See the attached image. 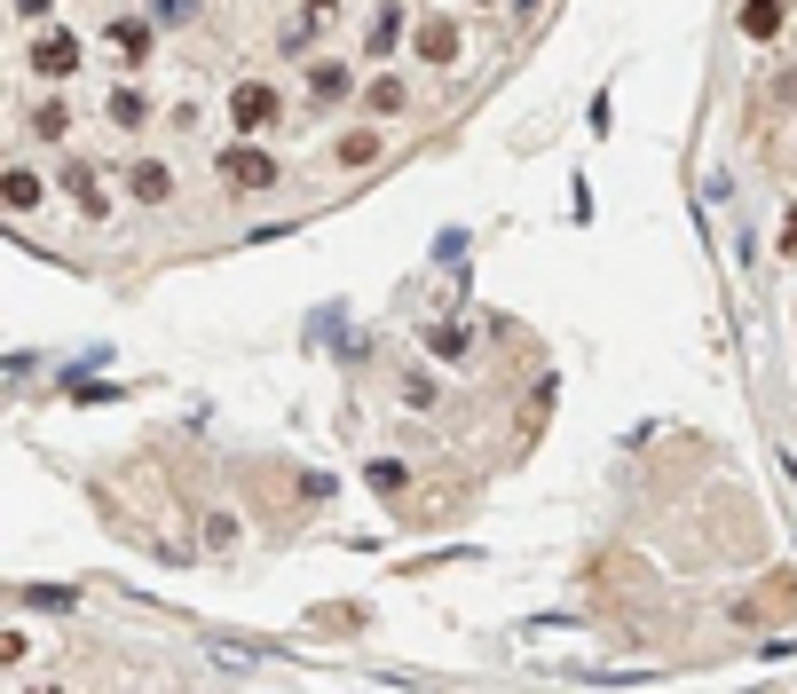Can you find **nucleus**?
<instances>
[{"label": "nucleus", "instance_id": "nucleus-1", "mask_svg": "<svg viewBox=\"0 0 797 694\" xmlns=\"http://www.w3.org/2000/svg\"><path fill=\"white\" fill-rule=\"evenodd\" d=\"M214 174H222V190H229V198H260V190H277V158L260 150L253 135L222 142V150H214Z\"/></svg>", "mask_w": 797, "mask_h": 694}, {"label": "nucleus", "instance_id": "nucleus-2", "mask_svg": "<svg viewBox=\"0 0 797 694\" xmlns=\"http://www.w3.org/2000/svg\"><path fill=\"white\" fill-rule=\"evenodd\" d=\"M277 111H285V96H277L269 79H237V87H229V127H237V135H269Z\"/></svg>", "mask_w": 797, "mask_h": 694}, {"label": "nucleus", "instance_id": "nucleus-3", "mask_svg": "<svg viewBox=\"0 0 797 694\" xmlns=\"http://www.w3.org/2000/svg\"><path fill=\"white\" fill-rule=\"evenodd\" d=\"M347 96H364L356 71H347L340 56H316V63H308V103H316V111H332V103H347Z\"/></svg>", "mask_w": 797, "mask_h": 694}, {"label": "nucleus", "instance_id": "nucleus-4", "mask_svg": "<svg viewBox=\"0 0 797 694\" xmlns=\"http://www.w3.org/2000/svg\"><path fill=\"white\" fill-rule=\"evenodd\" d=\"M411 56H419L426 71H451V63H459V24H451V17H426V24L411 32Z\"/></svg>", "mask_w": 797, "mask_h": 694}, {"label": "nucleus", "instance_id": "nucleus-5", "mask_svg": "<svg viewBox=\"0 0 797 694\" xmlns=\"http://www.w3.org/2000/svg\"><path fill=\"white\" fill-rule=\"evenodd\" d=\"M56 190H71L79 221H111V198H104V182H96V174H87L79 158H63V174H56Z\"/></svg>", "mask_w": 797, "mask_h": 694}, {"label": "nucleus", "instance_id": "nucleus-6", "mask_svg": "<svg viewBox=\"0 0 797 694\" xmlns=\"http://www.w3.org/2000/svg\"><path fill=\"white\" fill-rule=\"evenodd\" d=\"M127 198L135 206H174V166L166 158H135L127 166Z\"/></svg>", "mask_w": 797, "mask_h": 694}, {"label": "nucleus", "instance_id": "nucleus-7", "mask_svg": "<svg viewBox=\"0 0 797 694\" xmlns=\"http://www.w3.org/2000/svg\"><path fill=\"white\" fill-rule=\"evenodd\" d=\"M104 32H111L119 63H150V48H158V17H111Z\"/></svg>", "mask_w": 797, "mask_h": 694}, {"label": "nucleus", "instance_id": "nucleus-8", "mask_svg": "<svg viewBox=\"0 0 797 694\" xmlns=\"http://www.w3.org/2000/svg\"><path fill=\"white\" fill-rule=\"evenodd\" d=\"M79 71V40L71 32H40L32 40V79H71Z\"/></svg>", "mask_w": 797, "mask_h": 694}, {"label": "nucleus", "instance_id": "nucleus-9", "mask_svg": "<svg viewBox=\"0 0 797 694\" xmlns=\"http://www.w3.org/2000/svg\"><path fill=\"white\" fill-rule=\"evenodd\" d=\"M0 206H9V214H40L48 206V182H40L32 166H9V174H0Z\"/></svg>", "mask_w": 797, "mask_h": 694}, {"label": "nucleus", "instance_id": "nucleus-10", "mask_svg": "<svg viewBox=\"0 0 797 694\" xmlns=\"http://www.w3.org/2000/svg\"><path fill=\"white\" fill-rule=\"evenodd\" d=\"M789 24V0H742V9H735V32L742 40H774Z\"/></svg>", "mask_w": 797, "mask_h": 694}, {"label": "nucleus", "instance_id": "nucleus-11", "mask_svg": "<svg viewBox=\"0 0 797 694\" xmlns=\"http://www.w3.org/2000/svg\"><path fill=\"white\" fill-rule=\"evenodd\" d=\"M403 24H411V17H403V0H380V17L364 24V56H372V63H380V56H395Z\"/></svg>", "mask_w": 797, "mask_h": 694}, {"label": "nucleus", "instance_id": "nucleus-12", "mask_svg": "<svg viewBox=\"0 0 797 694\" xmlns=\"http://www.w3.org/2000/svg\"><path fill=\"white\" fill-rule=\"evenodd\" d=\"M364 111H372V119H403V111H411V87H403L395 71L364 79Z\"/></svg>", "mask_w": 797, "mask_h": 694}, {"label": "nucleus", "instance_id": "nucleus-13", "mask_svg": "<svg viewBox=\"0 0 797 694\" xmlns=\"http://www.w3.org/2000/svg\"><path fill=\"white\" fill-rule=\"evenodd\" d=\"M380 150H387V135H380V127H356V135H340V142H332V158H340L347 174H364V166H380Z\"/></svg>", "mask_w": 797, "mask_h": 694}, {"label": "nucleus", "instance_id": "nucleus-14", "mask_svg": "<svg viewBox=\"0 0 797 694\" xmlns=\"http://www.w3.org/2000/svg\"><path fill=\"white\" fill-rule=\"evenodd\" d=\"M104 119H111L119 135H135V127H150V96H142V87H111V96H104Z\"/></svg>", "mask_w": 797, "mask_h": 694}, {"label": "nucleus", "instance_id": "nucleus-15", "mask_svg": "<svg viewBox=\"0 0 797 694\" xmlns=\"http://www.w3.org/2000/svg\"><path fill=\"white\" fill-rule=\"evenodd\" d=\"M24 127H32V142H63V135H71V103H56V96H48V103H32V111H24Z\"/></svg>", "mask_w": 797, "mask_h": 694}, {"label": "nucleus", "instance_id": "nucleus-16", "mask_svg": "<svg viewBox=\"0 0 797 694\" xmlns=\"http://www.w3.org/2000/svg\"><path fill=\"white\" fill-rule=\"evenodd\" d=\"M426 347H434L442 364H459V356H466V331H459V324H434V331H426Z\"/></svg>", "mask_w": 797, "mask_h": 694}, {"label": "nucleus", "instance_id": "nucleus-17", "mask_svg": "<svg viewBox=\"0 0 797 694\" xmlns=\"http://www.w3.org/2000/svg\"><path fill=\"white\" fill-rule=\"evenodd\" d=\"M198 9H206V0H150L158 24H198Z\"/></svg>", "mask_w": 797, "mask_h": 694}, {"label": "nucleus", "instance_id": "nucleus-18", "mask_svg": "<svg viewBox=\"0 0 797 694\" xmlns=\"http://www.w3.org/2000/svg\"><path fill=\"white\" fill-rule=\"evenodd\" d=\"M364 482H372V489H403V466H395V458H372Z\"/></svg>", "mask_w": 797, "mask_h": 694}, {"label": "nucleus", "instance_id": "nucleus-19", "mask_svg": "<svg viewBox=\"0 0 797 694\" xmlns=\"http://www.w3.org/2000/svg\"><path fill=\"white\" fill-rule=\"evenodd\" d=\"M17 17H24V24H48V17H56V0H17Z\"/></svg>", "mask_w": 797, "mask_h": 694}, {"label": "nucleus", "instance_id": "nucleus-20", "mask_svg": "<svg viewBox=\"0 0 797 694\" xmlns=\"http://www.w3.org/2000/svg\"><path fill=\"white\" fill-rule=\"evenodd\" d=\"M474 9H498V0H474Z\"/></svg>", "mask_w": 797, "mask_h": 694}]
</instances>
